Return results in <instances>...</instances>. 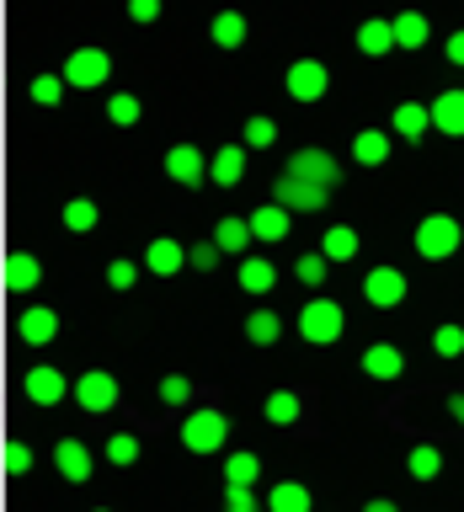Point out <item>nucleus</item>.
I'll list each match as a JSON object with an SVG mask.
<instances>
[{
    "mask_svg": "<svg viewBox=\"0 0 464 512\" xmlns=\"http://www.w3.org/2000/svg\"><path fill=\"white\" fill-rule=\"evenodd\" d=\"M411 246H416V256H427V262H448V256L464 246V230H459L454 214H427L422 224H416Z\"/></svg>",
    "mask_w": 464,
    "mask_h": 512,
    "instance_id": "1",
    "label": "nucleus"
},
{
    "mask_svg": "<svg viewBox=\"0 0 464 512\" xmlns=\"http://www.w3.org/2000/svg\"><path fill=\"white\" fill-rule=\"evenodd\" d=\"M342 331H347V315H342V304H336V299H310L299 310V336L310 347H331Z\"/></svg>",
    "mask_w": 464,
    "mask_h": 512,
    "instance_id": "2",
    "label": "nucleus"
},
{
    "mask_svg": "<svg viewBox=\"0 0 464 512\" xmlns=\"http://www.w3.org/2000/svg\"><path fill=\"white\" fill-rule=\"evenodd\" d=\"M224 438H230V422H224V411H214V406H198L182 422V448L187 454H214V448H224Z\"/></svg>",
    "mask_w": 464,
    "mask_h": 512,
    "instance_id": "3",
    "label": "nucleus"
},
{
    "mask_svg": "<svg viewBox=\"0 0 464 512\" xmlns=\"http://www.w3.org/2000/svg\"><path fill=\"white\" fill-rule=\"evenodd\" d=\"M107 75H112L107 48H70L59 80H64V86H75V91H96V86H107Z\"/></svg>",
    "mask_w": 464,
    "mask_h": 512,
    "instance_id": "4",
    "label": "nucleus"
},
{
    "mask_svg": "<svg viewBox=\"0 0 464 512\" xmlns=\"http://www.w3.org/2000/svg\"><path fill=\"white\" fill-rule=\"evenodd\" d=\"M283 176H299V182L331 192L336 182H342V166H336L331 150H315V144H310V150H294V155H288V171H283Z\"/></svg>",
    "mask_w": 464,
    "mask_h": 512,
    "instance_id": "5",
    "label": "nucleus"
},
{
    "mask_svg": "<svg viewBox=\"0 0 464 512\" xmlns=\"http://www.w3.org/2000/svg\"><path fill=\"white\" fill-rule=\"evenodd\" d=\"M326 198H331L326 187H310V182H299V176H278V187H272V203H278L283 214H320Z\"/></svg>",
    "mask_w": 464,
    "mask_h": 512,
    "instance_id": "6",
    "label": "nucleus"
},
{
    "mask_svg": "<svg viewBox=\"0 0 464 512\" xmlns=\"http://www.w3.org/2000/svg\"><path fill=\"white\" fill-rule=\"evenodd\" d=\"M288 96H294V102H320V96L331 91V70L320 59H294L288 64Z\"/></svg>",
    "mask_w": 464,
    "mask_h": 512,
    "instance_id": "7",
    "label": "nucleus"
},
{
    "mask_svg": "<svg viewBox=\"0 0 464 512\" xmlns=\"http://www.w3.org/2000/svg\"><path fill=\"white\" fill-rule=\"evenodd\" d=\"M70 395L80 400V411L102 416V411L118 406V379H112L107 368H91V374H80V379H75V390H70Z\"/></svg>",
    "mask_w": 464,
    "mask_h": 512,
    "instance_id": "8",
    "label": "nucleus"
},
{
    "mask_svg": "<svg viewBox=\"0 0 464 512\" xmlns=\"http://www.w3.org/2000/svg\"><path fill=\"white\" fill-rule=\"evenodd\" d=\"M363 299L374 304V310H395V304L406 299V272H400V267H368Z\"/></svg>",
    "mask_w": 464,
    "mask_h": 512,
    "instance_id": "9",
    "label": "nucleus"
},
{
    "mask_svg": "<svg viewBox=\"0 0 464 512\" xmlns=\"http://www.w3.org/2000/svg\"><path fill=\"white\" fill-rule=\"evenodd\" d=\"M22 390H27V400H32V406H59V400L70 395V379H64L54 363H38V368H27Z\"/></svg>",
    "mask_w": 464,
    "mask_h": 512,
    "instance_id": "10",
    "label": "nucleus"
},
{
    "mask_svg": "<svg viewBox=\"0 0 464 512\" xmlns=\"http://www.w3.org/2000/svg\"><path fill=\"white\" fill-rule=\"evenodd\" d=\"M16 336H22L27 347H48L59 336V315L48 310V304H27V310L16 315Z\"/></svg>",
    "mask_w": 464,
    "mask_h": 512,
    "instance_id": "11",
    "label": "nucleus"
},
{
    "mask_svg": "<svg viewBox=\"0 0 464 512\" xmlns=\"http://www.w3.org/2000/svg\"><path fill=\"white\" fill-rule=\"evenodd\" d=\"M166 176H171V182H182V187H198L208 176V160H203L198 144H171V150H166Z\"/></svg>",
    "mask_w": 464,
    "mask_h": 512,
    "instance_id": "12",
    "label": "nucleus"
},
{
    "mask_svg": "<svg viewBox=\"0 0 464 512\" xmlns=\"http://www.w3.org/2000/svg\"><path fill=\"white\" fill-rule=\"evenodd\" d=\"M54 470L70 480V486H86V480H91V448L80 438H59L54 443Z\"/></svg>",
    "mask_w": 464,
    "mask_h": 512,
    "instance_id": "13",
    "label": "nucleus"
},
{
    "mask_svg": "<svg viewBox=\"0 0 464 512\" xmlns=\"http://www.w3.org/2000/svg\"><path fill=\"white\" fill-rule=\"evenodd\" d=\"M363 374L368 379H384V384L400 379V374H406V352H400L395 342H374V347L363 352Z\"/></svg>",
    "mask_w": 464,
    "mask_h": 512,
    "instance_id": "14",
    "label": "nucleus"
},
{
    "mask_svg": "<svg viewBox=\"0 0 464 512\" xmlns=\"http://www.w3.org/2000/svg\"><path fill=\"white\" fill-rule=\"evenodd\" d=\"M144 267H150V272H155V278H176V272H182V267H187V251H182V246H176V240H171V235H155V240H150V246H144Z\"/></svg>",
    "mask_w": 464,
    "mask_h": 512,
    "instance_id": "15",
    "label": "nucleus"
},
{
    "mask_svg": "<svg viewBox=\"0 0 464 512\" xmlns=\"http://www.w3.org/2000/svg\"><path fill=\"white\" fill-rule=\"evenodd\" d=\"M427 118H432V128H438V134L464 139V91H443L438 102L427 107Z\"/></svg>",
    "mask_w": 464,
    "mask_h": 512,
    "instance_id": "16",
    "label": "nucleus"
},
{
    "mask_svg": "<svg viewBox=\"0 0 464 512\" xmlns=\"http://www.w3.org/2000/svg\"><path fill=\"white\" fill-rule=\"evenodd\" d=\"M208 182H219V187L246 182V144H224V150L208 160Z\"/></svg>",
    "mask_w": 464,
    "mask_h": 512,
    "instance_id": "17",
    "label": "nucleus"
},
{
    "mask_svg": "<svg viewBox=\"0 0 464 512\" xmlns=\"http://www.w3.org/2000/svg\"><path fill=\"white\" fill-rule=\"evenodd\" d=\"M38 283H43L38 256H32V251H11L6 256V288H11V294H32Z\"/></svg>",
    "mask_w": 464,
    "mask_h": 512,
    "instance_id": "18",
    "label": "nucleus"
},
{
    "mask_svg": "<svg viewBox=\"0 0 464 512\" xmlns=\"http://www.w3.org/2000/svg\"><path fill=\"white\" fill-rule=\"evenodd\" d=\"M246 224H251V240H283L294 230V219H288L278 203H262L256 214H246Z\"/></svg>",
    "mask_w": 464,
    "mask_h": 512,
    "instance_id": "19",
    "label": "nucleus"
},
{
    "mask_svg": "<svg viewBox=\"0 0 464 512\" xmlns=\"http://www.w3.org/2000/svg\"><path fill=\"white\" fill-rule=\"evenodd\" d=\"M272 283H278V267L267 262V256H240V288L246 294H272Z\"/></svg>",
    "mask_w": 464,
    "mask_h": 512,
    "instance_id": "20",
    "label": "nucleus"
},
{
    "mask_svg": "<svg viewBox=\"0 0 464 512\" xmlns=\"http://www.w3.org/2000/svg\"><path fill=\"white\" fill-rule=\"evenodd\" d=\"M352 160H358V166H384V160H390V134H384V128L352 134Z\"/></svg>",
    "mask_w": 464,
    "mask_h": 512,
    "instance_id": "21",
    "label": "nucleus"
},
{
    "mask_svg": "<svg viewBox=\"0 0 464 512\" xmlns=\"http://www.w3.org/2000/svg\"><path fill=\"white\" fill-rule=\"evenodd\" d=\"M214 246H219V256H246V246H251V224L240 219V214L219 219V224H214Z\"/></svg>",
    "mask_w": 464,
    "mask_h": 512,
    "instance_id": "22",
    "label": "nucleus"
},
{
    "mask_svg": "<svg viewBox=\"0 0 464 512\" xmlns=\"http://www.w3.org/2000/svg\"><path fill=\"white\" fill-rule=\"evenodd\" d=\"M427 16L422 11H400V16H390V38H395V48H422L427 43Z\"/></svg>",
    "mask_w": 464,
    "mask_h": 512,
    "instance_id": "23",
    "label": "nucleus"
},
{
    "mask_svg": "<svg viewBox=\"0 0 464 512\" xmlns=\"http://www.w3.org/2000/svg\"><path fill=\"white\" fill-rule=\"evenodd\" d=\"M390 48H395V38H390V22H384V16H368V22L358 27V54L379 59V54H390Z\"/></svg>",
    "mask_w": 464,
    "mask_h": 512,
    "instance_id": "24",
    "label": "nucleus"
},
{
    "mask_svg": "<svg viewBox=\"0 0 464 512\" xmlns=\"http://www.w3.org/2000/svg\"><path fill=\"white\" fill-rule=\"evenodd\" d=\"M299 411H304V400L294 395V390H272L267 395V406H262V416L272 427H294L299 422Z\"/></svg>",
    "mask_w": 464,
    "mask_h": 512,
    "instance_id": "25",
    "label": "nucleus"
},
{
    "mask_svg": "<svg viewBox=\"0 0 464 512\" xmlns=\"http://www.w3.org/2000/svg\"><path fill=\"white\" fill-rule=\"evenodd\" d=\"M208 38H214L219 48H240V43H246V16H240V11H219L214 22H208Z\"/></svg>",
    "mask_w": 464,
    "mask_h": 512,
    "instance_id": "26",
    "label": "nucleus"
},
{
    "mask_svg": "<svg viewBox=\"0 0 464 512\" xmlns=\"http://www.w3.org/2000/svg\"><path fill=\"white\" fill-rule=\"evenodd\" d=\"M267 512H315V507H310V491H304L299 480H283V486H272Z\"/></svg>",
    "mask_w": 464,
    "mask_h": 512,
    "instance_id": "27",
    "label": "nucleus"
},
{
    "mask_svg": "<svg viewBox=\"0 0 464 512\" xmlns=\"http://www.w3.org/2000/svg\"><path fill=\"white\" fill-rule=\"evenodd\" d=\"M320 256H326V262H347V256H358V230H347V224H331L326 240H320Z\"/></svg>",
    "mask_w": 464,
    "mask_h": 512,
    "instance_id": "28",
    "label": "nucleus"
},
{
    "mask_svg": "<svg viewBox=\"0 0 464 512\" xmlns=\"http://www.w3.org/2000/svg\"><path fill=\"white\" fill-rule=\"evenodd\" d=\"M427 123H432V118H427L422 102H400V107H395V134H400V139L416 144V139L427 134Z\"/></svg>",
    "mask_w": 464,
    "mask_h": 512,
    "instance_id": "29",
    "label": "nucleus"
},
{
    "mask_svg": "<svg viewBox=\"0 0 464 512\" xmlns=\"http://www.w3.org/2000/svg\"><path fill=\"white\" fill-rule=\"evenodd\" d=\"M283 336V320L272 315V310H251L246 315V342H256V347H272Z\"/></svg>",
    "mask_w": 464,
    "mask_h": 512,
    "instance_id": "30",
    "label": "nucleus"
},
{
    "mask_svg": "<svg viewBox=\"0 0 464 512\" xmlns=\"http://www.w3.org/2000/svg\"><path fill=\"white\" fill-rule=\"evenodd\" d=\"M406 470H411V480H438L443 475V454L432 443H416L406 454Z\"/></svg>",
    "mask_w": 464,
    "mask_h": 512,
    "instance_id": "31",
    "label": "nucleus"
},
{
    "mask_svg": "<svg viewBox=\"0 0 464 512\" xmlns=\"http://www.w3.org/2000/svg\"><path fill=\"white\" fill-rule=\"evenodd\" d=\"M96 219H102V208H96L91 198H70V203H64V230L91 235V230H96Z\"/></svg>",
    "mask_w": 464,
    "mask_h": 512,
    "instance_id": "32",
    "label": "nucleus"
},
{
    "mask_svg": "<svg viewBox=\"0 0 464 512\" xmlns=\"http://www.w3.org/2000/svg\"><path fill=\"white\" fill-rule=\"evenodd\" d=\"M272 139H278V123H272L267 112H256V118H246V128H240V144H246V150H267Z\"/></svg>",
    "mask_w": 464,
    "mask_h": 512,
    "instance_id": "33",
    "label": "nucleus"
},
{
    "mask_svg": "<svg viewBox=\"0 0 464 512\" xmlns=\"http://www.w3.org/2000/svg\"><path fill=\"white\" fill-rule=\"evenodd\" d=\"M256 470H262V459H256L251 448H240V454H230V459H224V480H230V486H251V480H256Z\"/></svg>",
    "mask_w": 464,
    "mask_h": 512,
    "instance_id": "34",
    "label": "nucleus"
},
{
    "mask_svg": "<svg viewBox=\"0 0 464 512\" xmlns=\"http://www.w3.org/2000/svg\"><path fill=\"white\" fill-rule=\"evenodd\" d=\"M139 112H144V107H139V96H134V91H112V96H107V118L118 123V128H134V123H139Z\"/></svg>",
    "mask_w": 464,
    "mask_h": 512,
    "instance_id": "35",
    "label": "nucleus"
},
{
    "mask_svg": "<svg viewBox=\"0 0 464 512\" xmlns=\"http://www.w3.org/2000/svg\"><path fill=\"white\" fill-rule=\"evenodd\" d=\"M134 459H139V438H134V432H112V438H107V464L128 470Z\"/></svg>",
    "mask_w": 464,
    "mask_h": 512,
    "instance_id": "36",
    "label": "nucleus"
},
{
    "mask_svg": "<svg viewBox=\"0 0 464 512\" xmlns=\"http://www.w3.org/2000/svg\"><path fill=\"white\" fill-rule=\"evenodd\" d=\"M432 352H438V358H459L464 352V326H438L432 331Z\"/></svg>",
    "mask_w": 464,
    "mask_h": 512,
    "instance_id": "37",
    "label": "nucleus"
},
{
    "mask_svg": "<svg viewBox=\"0 0 464 512\" xmlns=\"http://www.w3.org/2000/svg\"><path fill=\"white\" fill-rule=\"evenodd\" d=\"M32 102H38V107H59L64 102V80L59 75H38V80H32Z\"/></svg>",
    "mask_w": 464,
    "mask_h": 512,
    "instance_id": "38",
    "label": "nucleus"
},
{
    "mask_svg": "<svg viewBox=\"0 0 464 512\" xmlns=\"http://www.w3.org/2000/svg\"><path fill=\"white\" fill-rule=\"evenodd\" d=\"M326 267H331L326 256L310 251V256H299V267H294V272H299V283H304V288H320V283H326Z\"/></svg>",
    "mask_w": 464,
    "mask_h": 512,
    "instance_id": "39",
    "label": "nucleus"
},
{
    "mask_svg": "<svg viewBox=\"0 0 464 512\" xmlns=\"http://www.w3.org/2000/svg\"><path fill=\"white\" fill-rule=\"evenodd\" d=\"M160 400H166V406H187V400H192V379L187 374H166V379H160Z\"/></svg>",
    "mask_w": 464,
    "mask_h": 512,
    "instance_id": "40",
    "label": "nucleus"
},
{
    "mask_svg": "<svg viewBox=\"0 0 464 512\" xmlns=\"http://www.w3.org/2000/svg\"><path fill=\"white\" fill-rule=\"evenodd\" d=\"M139 283V262H107V288H134Z\"/></svg>",
    "mask_w": 464,
    "mask_h": 512,
    "instance_id": "41",
    "label": "nucleus"
},
{
    "mask_svg": "<svg viewBox=\"0 0 464 512\" xmlns=\"http://www.w3.org/2000/svg\"><path fill=\"white\" fill-rule=\"evenodd\" d=\"M187 262L198 267V272H214L219 267V246H214V240H198V246L187 251Z\"/></svg>",
    "mask_w": 464,
    "mask_h": 512,
    "instance_id": "42",
    "label": "nucleus"
},
{
    "mask_svg": "<svg viewBox=\"0 0 464 512\" xmlns=\"http://www.w3.org/2000/svg\"><path fill=\"white\" fill-rule=\"evenodd\" d=\"M6 470L11 475H27L32 470V448L27 443H6Z\"/></svg>",
    "mask_w": 464,
    "mask_h": 512,
    "instance_id": "43",
    "label": "nucleus"
},
{
    "mask_svg": "<svg viewBox=\"0 0 464 512\" xmlns=\"http://www.w3.org/2000/svg\"><path fill=\"white\" fill-rule=\"evenodd\" d=\"M224 512H256L251 486H230V491H224Z\"/></svg>",
    "mask_w": 464,
    "mask_h": 512,
    "instance_id": "44",
    "label": "nucleus"
},
{
    "mask_svg": "<svg viewBox=\"0 0 464 512\" xmlns=\"http://www.w3.org/2000/svg\"><path fill=\"white\" fill-rule=\"evenodd\" d=\"M128 16H134V22H155V16H160V0H128Z\"/></svg>",
    "mask_w": 464,
    "mask_h": 512,
    "instance_id": "45",
    "label": "nucleus"
},
{
    "mask_svg": "<svg viewBox=\"0 0 464 512\" xmlns=\"http://www.w3.org/2000/svg\"><path fill=\"white\" fill-rule=\"evenodd\" d=\"M443 54L454 59V64H464V32H448V48H443Z\"/></svg>",
    "mask_w": 464,
    "mask_h": 512,
    "instance_id": "46",
    "label": "nucleus"
},
{
    "mask_svg": "<svg viewBox=\"0 0 464 512\" xmlns=\"http://www.w3.org/2000/svg\"><path fill=\"white\" fill-rule=\"evenodd\" d=\"M363 512H400V507L390 502V496H374V502H363Z\"/></svg>",
    "mask_w": 464,
    "mask_h": 512,
    "instance_id": "47",
    "label": "nucleus"
},
{
    "mask_svg": "<svg viewBox=\"0 0 464 512\" xmlns=\"http://www.w3.org/2000/svg\"><path fill=\"white\" fill-rule=\"evenodd\" d=\"M448 416H454V422L464 427V395H448Z\"/></svg>",
    "mask_w": 464,
    "mask_h": 512,
    "instance_id": "48",
    "label": "nucleus"
},
{
    "mask_svg": "<svg viewBox=\"0 0 464 512\" xmlns=\"http://www.w3.org/2000/svg\"><path fill=\"white\" fill-rule=\"evenodd\" d=\"M91 512H107V507H91Z\"/></svg>",
    "mask_w": 464,
    "mask_h": 512,
    "instance_id": "49",
    "label": "nucleus"
}]
</instances>
